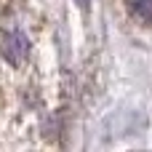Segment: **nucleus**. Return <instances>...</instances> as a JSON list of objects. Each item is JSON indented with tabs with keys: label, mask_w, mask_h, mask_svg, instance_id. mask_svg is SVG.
<instances>
[{
	"label": "nucleus",
	"mask_w": 152,
	"mask_h": 152,
	"mask_svg": "<svg viewBox=\"0 0 152 152\" xmlns=\"http://www.w3.org/2000/svg\"><path fill=\"white\" fill-rule=\"evenodd\" d=\"M0 53L8 64H21L27 56H29V37L21 32V29H11L3 35L0 40Z\"/></svg>",
	"instance_id": "f257e3e1"
},
{
	"label": "nucleus",
	"mask_w": 152,
	"mask_h": 152,
	"mask_svg": "<svg viewBox=\"0 0 152 152\" xmlns=\"http://www.w3.org/2000/svg\"><path fill=\"white\" fill-rule=\"evenodd\" d=\"M131 11L136 19H142L147 24L152 21V0H131Z\"/></svg>",
	"instance_id": "f03ea898"
},
{
	"label": "nucleus",
	"mask_w": 152,
	"mask_h": 152,
	"mask_svg": "<svg viewBox=\"0 0 152 152\" xmlns=\"http://www.w3.org/2000/svg\"><path fill=\"white\" fill-rule=\"evenodd\" d=\"M75 3H77V5H80L83 11H88V5H91V0H75Z\"/></svg>",
	"instance_id": "7ed1b4c3"
}]
</instances>
